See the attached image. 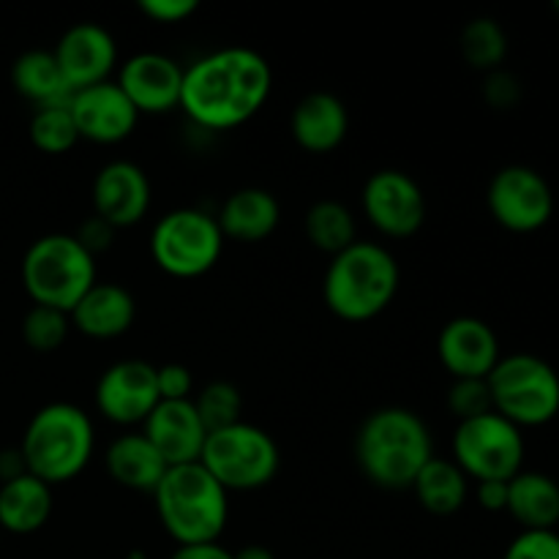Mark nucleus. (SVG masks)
Here are the masks:
<instances>
[{
  "mask_svg": "<svg viewBox=\"0 0 559 559\" xmlns=\"http://www.w3.org/2000/svg\"><path fill=\"white\" fill-rule=\"evenodd\" d=\"M273 87V69L257 49L224 47L194 60L183 74L180 109L205 131L249 123Z\"/></svg>",
  "mask_w": 559,
  "mask_h": 559,
  "instance_id": "1",
  "label": "nucleus"
},
{
  "mask_svg": "<svg viewBox=\"0 0 559 559\" xmlns=\"http://www.w3.org/2000/svg\"><path fill=\"white\" fill-rule=\"evenodd\" d=\"M431 456L435 440L429 426L407 407L374 409L366 415L355 435V462L380 489H413L415 478Z\"/></svg>",
  "mask_w": 559,
  "mask_h": 559,
  "instance_id": "2",
  "label": "nucleus"
},
{
  "mask_svg": "<svg viewBox=\"0 0 559 559\" xmlns=\"http://www.w3.org/2000/svg\"><path fill=\"white\" fill-rule=\"evenodd\" d=\"M402 271L391 251L374 240H355L328 262L322 278L325 306L344 322H369L393 304Z\"/></svg>",
  "mask_w": 559,
  "mask_h": 559,
  "instance_id": "3",
  "label": "nucleus"
},
{
  "mask_svg": "<svg viewBox=\"0 0 559 559\" xmlns=\"http://www.w3.org/2000/svg\"><path fill=\"white\" fill-rule=\"evenodd\" d=\"M158 522L178 546L216 544L229 519V491L200 462L169 467L153 491Z\"/></svg>",
  "mask_w": 559,
  "mask_h": 559,
  "instance_id": "4",
  "label": "nucleus"
},
{
  "mask_svg": "<svg viewBox=\"0 0 559 559\" xmlns=\"http://www.w3.org/2000/svg\"><path fill=\"white\" fill-rule=\"evenodd\" d=\"M96 451L91 415L69 402H52L38 409L22 435L20 453L27 473L47 486H60L85 473Z\"/></svg>",
  "mask_w": 559,
  "mask_h": 559,
  "instance_id": "5",
  "label": "nucleus"
},
{
  "mask_svg": "<svg viewBox=\"0 0 559 559\" xmlns=\"http://www.w3.org/2000/svg\"><path fill=\"white\" fill-rule=\"evenodd\" d=\"M96 282V257L82 249L74 235H44L33 240L22 257V284L33 306H49L71 314Z\"/></svg>",
  "mask_w": 559,
  "mask_h": 559,
  "instance_id": "6",
  "label": "nucleus"
},
{
  "mask_svg": "<svg viewBox=\"0 0 559 559\" xmlns=\"http://www.w3.org/2000/svg\"><path fill=\"white\" fill-rule=\"evenodd\" d=\"M486 382L495 413L519 429H540L559 415V374L538 355H502Z\"/></svg>",
  "mask_w": 559,
  "mask_h": 559,
  "instance_id": "7",
  "label": "nucleus"
},
{
  "mask_svg": "<svg viewBox=\"0 0 559 559\" xmlns=\"http://www.w3.org/2000/svg\"><path fill=\"white\" fill-rule=\"evenodd\" d=\"M200 464L227 491H257L276 480L282 451L265 429L238 420L207 435Z\"/></svg>",
  "mask_w": 559,
  "mask_h": 559,
  "instance_id": "8",
  "label": "nucleus"
},
{
  "mask_svg": "<svg viewBox=\"0 0 559 559\" xmlns=\"http://www.w3.org/2000/svg\"><path fill=\"white\" fill-rule=\"evenodd\" d=\"M224 235L216 216L200 207L164 213L151 233V257L167 276L200 278L216 267Z\"/></svg>",
  "mask_w": 559,
  "mask_h": 559,
  "instance_id": "9",
  "label": "nucleus"
},
{
  "mask_svg": "<svg viewBox=\"0 0 559 559\" xmlns=\"http://www.w3.org/2000/svg\"><path fill=\"white\" fill-rule=\"evenodd\" d=\"M453 464L469 480H511L524 467V435L519 426L495 409L473 420H462L453 431Z\"/></svg>",
  "mask_w": 559,
  "mask_h": 559,
  "instance_id": "10",
  "label": "nucleus"
},
{
  "mask_svg": "<svg viewBox=\"0 0 559 559\" xmlns=\"http://www.w3.org/2000/svg\"><path fill=\"white\" fill-rule=\"evenodd\" d=\"M486 207L502 229L530 235L544 229L555 216V191L538 169L508 164L489 180Z\"/></svg>",
  "mask_w": 559,
  "mask_h": 559,
  "instance_id": "11",
  "label": "nucleus"
},
{
  "mask_svg": "<svg viewBox=\"0 0 559 559\" xmlns=\"http://www.w3.org/2000/svg\"><path fill=\"white\" fill-rule=\"evenodd\" d=\"M366 218L380 235L393 240L413 238L426 222V194L413 175L402 169H380L369 175L360 194Z\"/></svg>",
  "mask_w": 559,
  "mask_h": 559,
  "instance_id": "12",
  "label": "nucleus"
},
{
  "mask_svg": "<svg viewBox=\"0 0 559 559\" xmlns=\"http://www.w3.org/2000/svg\"><path fill=\"white\" fill-rule=\"evenodd\" d=\"M158 402L156 366L147 360H118L96 382V409L115 426L145 424Z\"/></svg>",
  "mask_w": 559,
  "mask_h": 559,
  "instance_id": "13",
  "label": "nucleus"
},
{
  "mask_svg": "<svg viewBox=\"0 0 559 559\" xmlns=\"http://www.w3.org/2000/svg\"><path fill=\"white\" fill-rule=\"evenodd\" d=\"M186 69L164 52H136L120 66L118 87L140 115H167L180 109Z\"/></svg>",
  "mask_w": 559,
  "mask_h": 559,
  "instance_id": "14",
  "label": "nucleus"
},
{
  "mask_svg": "<svg viewBox=\"0 0 559 559\" xmlns=\"http://www.w3.org/2000/svg\"><path fill=\"white\" fill-rule=\"evenodd\" d=\"M437 355L453 380H486L500 364L502 349L489 322L478 317H453L437 336Z\"/></svg>",
  "mask_w": 559,
  "mask_h": 559,
  "instance_id": "15",
  "label": "nucleus"
},
{
  "mask_svg": "<svg viewBox=\"0 0 559 559\" xmlns=\"http://www.w3.org/2000/svg\"><path fill=\"white\" fill-rule=\"evenodd\" d=\"M52 55L60 66V74L74 93L107 82L118 66V44L112 33L96 22H80L69 27L58 38Z\"/></svg>",
  "mask_w": 559,
  "mask_h": 559,
  "instance_id": "16",
  "label": "nucleus"
},
{
  "mask_svg": "<svg viewBox=\"0 0 559 559\" xmlns=\"http://www.w3.org/2000/svg\"><path fill=\"white\" fill-rule=\"evenodd\" d=\"M69 109L80 140L96 142V145H118L129 140L140 123V112L112 80L76 91Z\"/></svg>",
  "mask_w": 559,
  "mask_h": 559,
  "instance_id": "17",
  "label": "nucleus"
},
{
  "mask_svg": "<svg viewBox=\"0 0 559 559\" xmlns=\"http://www.w3.org/2000/svg\"><path fill=\"white\" fill-rule=\"evenodd\" d=\"M151 180L134 162H109L93 178V213L115 229L140 224L151 211Z\"/></svg>",
  "mask_w": 559,
  "mask_h": 559,
  "instance_id": "18",
  "label": "nucleus"
},
{
  "mask_svg": "<svg viewBox=\"0 0 559 559\" xmlns=\"http://www.w3.org/2000/svg\"><path fill=\"white\" fill-rule=\"evenodd\" d=\"M142 435L151 440L167 467L200 462L207 440V429L191 399L189 402H158V407L142 424Z\"/></svg>",
  "mask_w": 559,
  "mask_h": 559,
  "instance_id": "19",
  "label": "nucleus"
},
{
  "mask_svg": "<svg viewBox=\"0 0 559 559\" xmlns=\"http://www.w3.org/2000/svg\"><path fill=\"white\" fill-rule=\"evenodd\" d=\"M349 131V112L338 96L328 91L309 93L295 104L289 115V134L304 147L306 153H325L336 151Z\"/></svg>",
  "mask_w": 559,
  "mask_h": 559,
  "instance_id": "20",
  "label": "nucleus"
},
{
  "mask_svg": "<svg viewBox=\"0 0 559 559\" xmlns=\"http://www.w3.org/2000/svg\"><path fill=\"white\" fill-rule=\"evenodd\" d=\"M136 317L134 295L115 282H96L71 309V328L96 342H109L131 331Z\"/></svg>",
  "mask_w": 559,
  "mask_h": 559,
  "instance_id": "21",
  "label": "nucleus"
},
{
  "mask_svg": "<svg viewBox=\"0 0 559 559\" xmlns=\"http://www.w3.org/2000/svg\"><path fill=\"white\" fill-rule=\"evenodd\" d=\"M216 222L224 240L260 243L276 233L278 222H282V205L271 191L249 186V189H238L224 200Z\"/></svg>",
  "mask_w": 559,
  "mask_h": 559,
  "instance_id": "22",
  "label": "nucleus"
},
{
  "mask_svg": "<svg viewBox=\"0 0 559 559\" xmlns=\"http://www.w3.org/2000/svg\"><path fill=\"white\" fill-rule=\"evenodd\" d=\"M104 462H107V473L115 484L129 491H147V495L156 491L169 469L142 431H129L109 442Z\"/></svg>",
  "mask_w": 559,
  "mask_h": 559,
  "instance_id": "23",
  "label": "nucleus"
},
{
  "mask_svg": "<svg viewBox=\"0 0 559 559\" xmlns=\"http://www.w3.org/2000/svg\"><path fill=\"white\" fill-rule=\"evenodd\" d=\"M52 516V486L25 473L0 484V527L11 535H33Z\"/></svg>",
  "mask_w": 559,
  "mask_h": 559,
  "instance_id": "24",
  "label": "nucleus"
},
{
  "mask_svg": "<svg viewBox=\"0 0 559 559\" xmlns=\"http://www.w3.org/2000/svg\"><path fill=\"white\" fill-rule=\"evenodd\" d=\"M506 511L522 530H555L559 524V484L546 473L522 469L508 480Z\"/></svg>",
  "mask_w": 559,
  "mask_h": 559,
  "instance_id": "25",
  "label": "nucleus"
},
{
  "mask_svg": "<svg viewBox=\"0 0 559 559\" xmlns=\"http://www.w3.org/2000/svg\"><path fill=\"white\" fill-rule=\"evenodd\" d=\"M11 85H14V91L22 98L36 104V109L66 107L71 102V96H74L69 82L60 74L58 60L47 49L22 52L14 60V66H11Z\"/></svg>",
  "mask_w": 559,
  "mask_h": 559,
  "instance_id": "26",
  "label": "nucleus"
},
{
  "mask_svg": "<svg viewBox=\"0 0 559 559\" xmlns=\"http://www.w3.org/2000/svg\"><path fill=\"white\" fill-rule=\"evenodd\" d=\"M420 508L435 516H453L469 497V478L453 464V459L431 456L413 484Z\"/></svg>",
  "mask_w": 559,
  "mask_h": 559,
  "instance_id": "27",
  "label": "nucleus"
},
{
  "mask_svg": "<svg viewBox=\"0 0 559 559\" xmlns=\"http://www.w3.org/2000/svg\"><path fill=\"white\" fill-rule=\"evenodd\" d=\"M306 238L317 251L336 257L358 240V224L353 211L336 200H320L306 213Z\"/></svg>",
  "mask_w": 559,
  "mask_h": 559,
  "instance_id": "28",
  "label": "nucleus"
},
{
  "mask_svg": "<svg viewBox=\"0 0 559 559\" xmlns=\"http://www.w3.org/2000/svg\"><path fill=\"white\" fill-rule=\"evenodd\" d=\"M459 49H462L467 66L475 71L502 69L508 58V33L495 16H475L464 25L462 36H459Z\"/></svg>",
  "mask_w": 559,
  "mask_h": 559,
  "instance_id": "29",
  "label": "nucleus"
},
{
  "mask_svg": "<svg viewBox=\"0 0 559 559\" xmlns=\"http://www.w3.org/2000/svg\"><path fill=\"white\" fill-rule=\"evenodd\" d=\"M33 147H38L47 156H63L80 142L74 118H71L69 104L66 107H41L33 112L31 126H27Z\"/></svg>",
  "mask_w": 559,
  "mask_h": 559,
  "instance_id": "30",
  "label": "nucleus"
},
{
  "mask_svg": "<svg viewBox=\"0 0 559 559\" xmlns=\"http://www.w3.org/2000/svg\"><path fill=\"white\" fill-rule=\"evenodd\" d=\"M191 402H194V409L197 415H200L202 424H205L207 435L243 420L240 418V413H243V399H240V391L233 382H211V385L202 388V391L197 393V399H191Z\"/></svg>",
  "mask_w": 559,
  "mask_h": 559,
  "instance_id": "31",
  "label": "nucleus"
},
{
  "mask_svg": "<svg viewBox=\"0 0 559 559\" xmlns=\"http://www.w3.org/2000/svg\"><path fill=\"white\" fill-rule=\"evenodd\" d=\"M71 320L66 311L49 306H33L22 320V338L33 353H55L69 338Z\"/></svg>",
  "mask_w": 559,
  "mask_h": 559,
  "instance_id": "32",
  "label": "nucleus"
},
{
  "mask_svg": "<svg viewBox=\"0 0 559 559\" xmlns=\"http://www.w3.org/2000/svg\"><path fill=\"white\" fill-rule=\"evenodd\" d=\"M445 404L459 424H462V420H473L478 418V415H486L495 409L491 407V393H489V382L486 380H453V385L448 388Z\"/></svg>",
  "mask_w": 559,
  "mask_h": 559,
  "instance_id": "33",
  "label": "nucleus"
},
{
  "mask_svg": "<svg viewBox=\"0 0 559 559\" xmlns=\"http://www.w3.org/2000/svg\"><path fill=\"white\" fill-rule=\"evenodd\" d=\"M502 559H559L557 530H522L508 544Z\"/></svg>",
  "mask_w": 559,
  "mask_h": 559,
  "instance_id": "34",
  "label": "nucleus"
},
{
  "mask_svg": "<svg viewBox=\"0 0 559 559\" xmlns=\"http://www.w3.org/2000/svg\"><path fill=\"white\" fill-rule=\"evenodd\" d=\"M522 80L508 69H495L484 80V98L491 109H513L522 102Z\"/></svg>",
  "mask_w": 559,
  "mask_h": 559,
  "instance_id": "35",
  "label": "nucleus"
},
{
  "mask_svg": "<svg viewBox=\"0 0 559 559\" xmlns=\"http://www.w3.org/2000/svg\"><path fill=\"white\" fill-rule=\"evenodd\" d=\"M156 380L162 402H189L191 391H194V377L180 364H167L156 369Z\"/></svg>",
  "mask_w": 559,
  "mask_h": 559,
  "instance_id": "36",
  "label": "nucleus"
},
{
  "mask_svg": "<svg viewBox=\"0 0 559 559\" xmlns=\"http://www.w3.org/2000/svg\"><path fill=\"white\" fill-rule=\"evenodd\" d=\"M140 11L158 25H178L197 11V0H140Z\"/></svg>",
  "mask_w": 559,
  "mask_h": 559,
  "instance_id": "37",
  "label": "nucleus"
},
{
  "mask_svg": "<svg viewBox=\"0 0 559 559\" xmlns=\"http://www.w3.org/2000/svg\"><path fill=\"white\" fill-rule=\"evenodd\" d=\"M115 233H118V229H115L112 224L104 222L102 216H96V213H93V216H87L85 222L80 224V229L74 233V238L80 240L82 249L91 251V254L96 257L115 243Z\"/></svg>",
  "mask_w": 559,
  "mask_h": 559,
  "instance_id": "38",
  "label": "nucleus"
},
{
  "mask_svg": "<svg viewBox=\"0 0 559 559\" xmlns=\"http://www.w3.org/2000/svg\"><path fill=\"white\" fill-rule=\"evenodd\" d=\"M475 500L484 511L502 513L508 508V480H480L475 486Z\"/></svg>",
  "mask_w": 559,
  "mask_h": 559,
  "instance_id": "39",
  "label": "nucleus"
},
{
  "mask_svg": "<svg viewBox=\"0 0 559 559\" xmlns=\"http://www.w3.org/2000/svg\"><path fill=\"white\" fill-rule=\"evenodd\" d=\"M169 559H233V551L224 549L222 544H194V546H178Z\"/></svg>",
  "mask_w": 559,
  "mask_h": 559,
  "instance_id": "40",
  "label": "nucleus"
},
{
  "mask_svg": "<svg viewBox=\"0 0 559 559\" xmlns=\"http://www.w3.org/2000/svg\"><path fill=\"white\" fill-rule=\"evenodd\" d=\"M25 459H22L20 448H9V451H0V484H9V480L25 475Z\"/></svg>",
  "mask_w": 559,
  "mask_h": 559,
  "instance_id": "41",
  "label": "nucleus"
},
{
  "mask_svg": "<svg viewBox=\"0 0 559 559\" xmlns=\"http://www.w3.org/2000/svg\"><path fill=\"white\" fill-rule=\"evenodd\" d=\"M233 559H276V557H273V551L267 549V546L249 544V546H243V549L235 551Z\"/></svg>",
  "mask_w": 559,
  "mask_h": 559,
  "instance_id": "42",
  "label": "nucleus"
},
{
  "mask_svg": "<svg viewBox=\"0 0 559 559\" xmlns=\"http://www.w3.org/2000/svg\"><path fill=\"white\" fill-rule=\"evenodd\" d=\"M126 559H145V555H142V551H131V555Z\"/></svg>",
  "mask_w": 559,
  "mask_h": 559,
  "instance_id": "43",
  "label": "nucleus"
},
{
  "mask_svg": "<svg viewBox=\"0 0 559 559\" xmlns=\"http://www.w3.org/2000/svg\"><path fill=\"white\" fill-rule=\"evenodd\" d=\"M555 11L559 14V0H555Z\"/></svg>",
  "mask_w": 559,
  "mask_h": 559,
  "instance_id": "44",
  "label": "nucleus"
}]
</instances>
